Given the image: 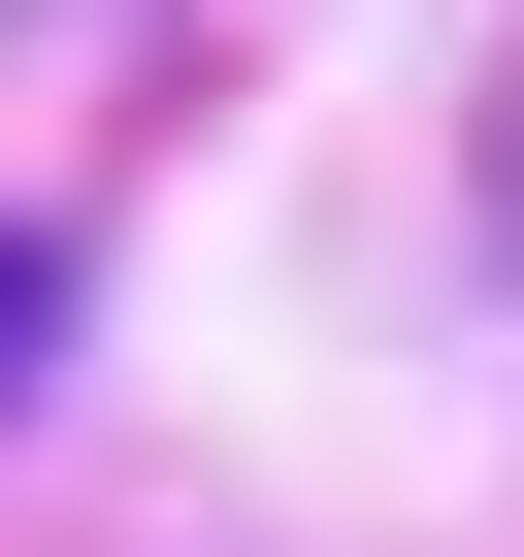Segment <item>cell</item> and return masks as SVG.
Wrapping results in <instances>:
<instances>
[{
	"label": "cell",
	"mask_w": 524,
	"mask_h": 557,
	"mask_svg": "<svg viewBox=\"0 0 524 557\" xmlns=\"http://www.w3.org/2000/svg\"><path fill=\"white\" fill-rule=\"evenodd\" d=\"M66 361V230H0V394H34Z\"/></svg>",
	"instance_id": "obj_1"
},
{
	"label": "cell",
	"mask_w": 524,
	"mask_h": 557,
	"mask_svg": "<svg viewBox=\"0 0 524 557\" xmlns=\"http://www.w3.org/2000/svg\"><path fill=\"white\" fill-rule=\"evenodd\" d=\"M491 262H524V99H491Z\"/></svg>",
	"instance_id": "obj_2"
}]
</instances>
